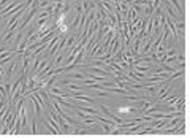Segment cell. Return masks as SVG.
<instances>
[{"label":"cell","instance_id":"obj_1","mask_svg":"<svg viewBox=\"0 0 190 138\" xmlns=\"http://www.w3.org/2000/svg\"><path fill=\"white\" fill-rule=\"evenodd\" d=\"M84 67H87L89 73H92V75L103 76V78H112V76H114V75H111V72L105 70L103 67H92V65H87V64H84Z\"/></svg>","mask_w":190,"mask_h":138},{"label":"cell","instance_id":"obj_2","mask_svg":"<svg viewBox=\"0 0 190 138\" xmlns=\"http://www.w3.org/2000/svg\"><path fill=\"white\" fill-rule=\"evenodd\" d=\"M165 22H166V25H168V29H170V32L173 33V37L174 38H177V29H176V22L171 19L170 16H165Z\"/></svg>","mask_w":190,"mask_h":138},{"label":"cell","instance_id":"obj_3","mask_svg":"<svg viewBox=\"0 0 190 138\" xmlns=\"http://www.w3.org/2000/svg\"><path fill=\"white\" fill-rule=\"evenodd\" d=\"M29 70H30V57L29 56H22V73L27 75Z\"/></svg>","mask_w":190,"mask_h":138},{"label":"cell","instance_id":"obj_4","mask_svg":"<svg viewBox=\"0 0 190 138\" xmlns=\"http://www.w3.org/2000/svg\"><path fill=\"white\" fill-rule=\"evenodd\" d=\"M76 108H79L81 111H84V113L90 114V116H97L98 114V111L94 110V108H89V107H82V105H76Z\"/></svg>","mask_w":190,"mask_h":138},{"label":"cell","instance_id":"obj_5","mask_svg":"<svg viewBox=\"0 0 190 138\" xmlns=\"http://www.w3.org/2000/svg\"><path fill=\"white\" fill-rule=\"evenodd\" d=\"M65 78H70V80H86V75L82 72H78V73H67Z\"/></svg>","mask_w":190,"mask_h":138},{"label":"cell","instance_id":"obj_6","mask_svg":"<svg viewBox=\"0 0 190 138\" xmlns=\"http://www.w3.org/2000/svg\"><path fill=\"white\" fill-rule=\"evenodd\" d=\"M35 87H37V80H35V76H32L27 80V90H32Z\"/></svg>","mask_w":190,"mask_h":138},{"label":"cell","instance_id":"obj_7","mask_svg":"<svg viewBox=\"0 0 190 138\" xmlns=\"http://www.w3.org/2000/svg\"><path fill=\"white\" fill-rule=\"evenodd\" d=\"M102 124V129H103V133H111V130H112V125H109V124H106V122H100Z\"/></svg>","mask_w":190,"mask_h":138},{"label":"cell","instance_id":"obj_8","mask_svg":"<svg viewBox=\"0 0 190 138\" xmlns=\"http://www.w3.org/2000/svg\"><path fill=\"white\" fill-rule=\"evenodd\" d=\"M13 33H14L13 30L7 32V33L3 35V38H2V42H3V43H8V42H10V40H11V38H13Z\"/></svg>","mask_w":190,"mask_h":138},{"label":"cell","instance_id":"obj_9","mask_svg":"<svg viewBox=\"0 0 190 138\" xmlns=\"http://www.w3.org/2000/svg\"><path fill=\"white\" fill-rule=\"evenodd\" d=\"M57 83H59V86L65 87V86H68V84L71 83V80H70V78H62V80H59V81H57Z\"/></svg>","mask_w":190,"mask_h":138},{"label":"cell","instance_id":"obj_10","mask_svg":"<svg viewBox=\"0 0 190 138\" xmlns=\"http://www.w3.org/2000/svg\"><path fill=\"white\" fill-rule=\"evenodd\" d=\"M176 59H179V62H184V60H185V54L179 52V56H176Z\"/></svg>","mask_w":190,"mask_h":138},{"label":"cell","instance_id":"obj_11","mask_svg":"<svg viewBox=\"0 0 190 138\" xmlns=\"http://www.w3.org/2000/svg\"><path fill=\"white\" fill-rule=\"evenodd\" d=\"M0 75H3V68H2V65H0Z\"/></svg>","mask_w":190,"mask_h":138},{"label":"cell","instance_id":"obj_12","mask_svg":"<svg viewBox=\"0 0 190 138\" xmlns=\"http://www.w3.org/2000/svg\"><path fill=\"white\" fill-rule=\"evenodd\" d=\"M0 29H2V27H0Z\"/></svg>","mask_w":190,"mask_h":138}]
</instances>
